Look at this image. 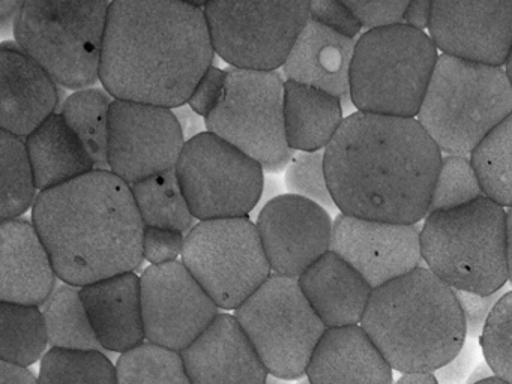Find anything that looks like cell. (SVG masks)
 <instances>
[{
  "mask_svg": "<svg viewBox=\"0 0 512 384\" xmlns=\"http://www.w3.org/2000/svg\"><path fill=\"white\" fill-rule=\"evenodd\" d=\"M284 120L287 143L295 152H319L343 125V101L323 90L286 81Z\"/></svg>",
  "mask_w": 512,
  "mask_h": 384,
  "instance_id": "cell-27",
  "label": "cell"
},
{
  "mask_svg": "<svg viewBox=\"0 0 512 384\" xmlns=\"http://www.w3.org/2000/svg\"><path fill=\"white\" fill-rule=\"evenodd\" d=\"M284 86L278 71L227 69L223 101L206 117V129L277 173L289 167L295 150L289 146L284 120Z\"/></svg>",
  "mask_w": 512,
  "mask_h": 384,
  "instance_id": "cell-10",
  "label": "cell"
},
{
  "mask_svg": "<svg viewBox=\"0 0 512 384\" xmlns=\"http://www.w3.org/2000/svg\"><path fill=\"white\" fill-rule=\"evenodd\" d=\"M479 342L493 374L512 384V291L494 306Z\"/></svg>",
  "mask_w": 512,
  "mask_h": 384,
  "instance_id": "cell-37",
  "label": "cell"
},
{
  "mask_svg": "<svg viewBox=\"0 0 512 384\" xmlns=\"http://www.w3.org/2000/svg\"><path fill=\"white\" fill-rule=\"evenodd\" d=\"M193 384H266L269 371L236 317L220 314L181 351Z\"/></svg>",
  "mask_w": 512,
  "mask_h": 384,
  "instance_id": "cell-19",
  "label": "cell"
},
{
  "mask_svg": "<svg viewBox=\"0 0 512 384\" xmlns=\"http://www.w3.org/2000/svg\"><path fill=\"white\" fill-rule=\"evenodd\" d=\"M442 159L418 120L356 111L325 149L326 179L341 215L418 224Z\"/></svg>",
  "mask_w": 512,
  "mask_h": 384,
  "instance_id": "cell-1",
  "label": "cell"
},
{
  "mask_svg": "<svg viewBox=\"0 0 512 384\" xmlns=\"http://www.w3.org/2000/svg\"><path fill=\"white\" fill-rule=\"evenodd\" d=\"M49 344L46 320L38 306L0 303L2 362L28 368L40 360Z\"/></svg>",
  "mask_w": 512,
  "mask_h": 384,
  "instance_id": "cell-31",
  "label": "cell"
},
{
  "mask_svg": "<svg viewBox=\"0 0 512 384\" xmlns=\"http://www.w3.org/2000/svg\"><path fill=\"white\" fill-rule=\"evenodd\" d=\"M484 195L512 207V114L491 131L469 156Z\"/></svg>",
  "mask_w": 512,
  "mask_h": 384,
  "instance_id": "cell-33",
  "label": "cell"
},
{
  "mask_svg": "<svg viewBox=\"0 0 512 384\" xmlns=\"http://www.w3.org/2000/svg\"><path fill=\"white\" fill-rule=\"evenodd\" d=\"M0 384H40L35 375L28 368L0 363Z\"/></svg>",
  "mask_w": 512,
  "mask_h": 384,
  "instance_id": "cell-47",
  "label": "cell"
},
{
  "mask_svg": "<svg viewBox=\"0 0 512 384\" xmlns=\"http://www.w3.org/2000/svg\"><path fill=\"white\" fill-rule=\"evenodd\" d=\"M110 3H23L14 26L17 45L58 86L91 89L100 81Z\"/></svg>",
  "mask_w": 512,
  "mask_h": 384,
  "instance_id": "cell-8",
  "label": "cell"
},
{
  "mask_svg": "<svg viewBox=\"0 0 512 384\" xmlns=\"http://www.w3.org/2000/svg\"><path fill=\"white\" fill-rule=\"evenodd\" d=\"M475 384H511L508 381L503 380V378L497 377V375H491V377L485 378V380L478 381Z\"/></svg>",
  "mask_w": 512,
  "mask_h": 384,
  "instance_id": "cell-51",
  "label": "cell"
},
{
  "mask_svg": "<svg viewBox=\"0 0 512 384\" xmlns=\"http://www.w3.org/2000/svg\"><path fill=\"white\" fill-rule=\"evenodd\" d=\"M37 183L25 138L0 131V216L17 219L37 200Z\"/></svg>",
  "mask_w": 512,
  "mask_h": 384,
  "instance_id": "cell-32",
  "label": "cell"
},
{
  "mask_svg": "<svg viewBox=\"0 0 512 384\" xmlns=\"http://www.w3.org/2000/svg\"><path fill=\"white\" fill-rule=\"evenodd\" d=\"M431 9H433V2H427V0L409 2L406 15H404V24L412 29L425 32V29L428 30L430 27Z\"/></svg>",
  "mask_w": 512,
  "mask_h": 384,
  "instance_id": "cell-46",
  "label": "cell"
},
{
  "mask_svg": "<svg viewBox=\"0 0 512 384\" xmlns=\"http://www.w3.org/2000/svg\"><path fill=\"white\" fill-rule=\"evenodd\" d=\"M299 384H311L308 378H304V380L299 381Z\"/></svg>",
  "mask_w": 512,
  "mask_h": 384,
  "instance_id": "cell-54",
  "label": "cell"
},
{
  "mask_svg": "<svg viewBox=\"0 0 512 384\" xmlns=\"http://www.w3.org/2000/svg\"><path fill=\"white\" fill-rule=\"evenodd\" d=\"M473 351L472 347L464 345L463 350L458 353L457 357L446 363L442 368L437 369L436 375L440 384H461L470 375L472 368Z\"/></svg>",
  "mask_w": 512,
  "mask_h": 384,
  "instance_id": "cell-44",
  "label": "cell"
},
{
  "mask_svg": "<svg viewBox=\"0 0 512 384\" xmlns=\"http://www.w3.org/2000/svg\"><path fill=\"white\" fill-rule=\"evenodd\" d=\"M187 234L170 228L145 227L143 257L152 266L173 263L184 252Z\"/></svg>",
  "mask_w": 512,
  "mask_h": 384,
  "instance_id": "cell-40",
  "label": "cell"
},
{
  "mask_svg": "<svg viewBox=\"0 0 512 384\" xmlns=\"http://www.w3.org/2000/svg\"><path fill=\"white\" fill-rule=\"evenodd\" d=\"M32 224L56 275L74 287L134 272L145 258V224L133 192L112 171L95 170L41 191Z\"/></svg>",
  "mask_w": 512,
  "mask_h": 384,
  "instance_id": "cell-3",
  "label": "cell"
},
{
  "mask_svg": "<svg viewBox=\"0 0 512 384\" xmlns=\"http://www.w3.org/2000/svg\"><path fill=\"white\" fill-rule=\"evenodd\" d=\"M182 263L218 308L235 311L272 276L259 230L250 218L200 221L187 234Z\"/></svg>",
  "mask_w": 512,
  "mask_h": 384,
  "instance_id": "cell-11",
  "label": "cell"
},
{
  "mask_svg": "<svg viewBox=\"0 0 512 384\" xmlns=\"http://www.w3.org/2000/svg\"><path fill=\"white\" fill-rule=\"evenodd\" d=\"M298 281L311 308L328 329L361 326L373 288L340 255L329 251Z\"/></svg>",
  "mask_w": 512,
  "mask_h": 384,
  "instance_id": "cell-25",
  "label": "cell"
},
{
  "mask_svg": "<svg viewBox=\"0 0 512 384\" xmlns=\"http://www.w3.org/2000/svg\"><path fill=\"white\" fill-rule=\"evenodd\" d=\"M256 225L275 275L299 279L331 251V215L307 198L292 194L272 198Z\"/></svg>",
  "mask_w": 512,
  "mask_h": 384,
  "instance_id": "cell-16",
  "label": "cell"
},
{
  "mask_svg": "<svg viewBox=\"0 0 512 384\" xmlns=\"http://www.w3.org/2000/svg\"><path fill=\"white\" fill-rule=\"evenodd\" d=\"M331 251L376 290L421 267V228L340 213L334 221Z\"/></svg>",
  "mask_w": 512,
  "mask_h": 384,
  "instance_id": "cell-17",
  "label": "cell"
},
{
  "mask_svg": "<svg viewBox=\"0 0 512 384\" xmlns=\"http://www.w3.org/2000/svg\"><path fill=\"white\" fill-rule=\"evenodd\" d=\"M286 186L290 194L314 201L328 212L338 210L326 179L325 150L295 155L287 167Z\"/></svg>",
  "mask_w": 512,
  "mask_h": 384,
  "instance_id": "cell-38",
  "label": "cell"
},
{
  "mask_svg": "<svg viewBox=\"0 0 512 384\" xmlns=\"http://www.w3.org/2000/svg\"><path fill=\"white\" fill-rule=\"evenodd\" d=\"M176 119H178L179 126H181L182 134H184L185 141L193 140L199 137L206 129V120L200 114H197L190 105L185 104L182 107L173 110Z\"/></svg>",
  "mask_w": 512,
  "mask_h": 384,
  "instance_id": "cell-45",
  "label": "cell"
},
{
  "mask_svg": "<svg viewBox=\"0 0 512 384\" xmlns=\"http://www.w3.org/2000/svg\"><path fill=\"white\" fill-rule=\"evenodd\" d=\"M23 3L25 2H17V0H4V2H0V29L7 32L11 24L16 26Z\"/></svg>",
  "mask_w": 512,
  "mask_h": 384,
  "instance_id": "cell-48",
  "label": "cell"
},
{
  "mask_svg": "<svg viewBox=\"0 0 512 384\" xmlns=\"http://www.w3.org/2000/svg\"><path fill=\"white\" fill-rule=\"evenodd\" d=\"M116 372L118 384H193L181 351L149 341L122 354Z\"/></svg>",
  "mask_w": 512,
  "mask_h": 384,
  "instance_id": "cell-34",
  "label": "cell"
},
{
  "mask_svg": "<svg viewBox=\"0 0 512 384\" xmlns=\"http://www.w3.org/2000/svg\"><path fill=\"white\" fill-rule=\"evenodd\" d=\"M215 53L230 68L277 71L310 21L311 2L203 3Z\"/></svg>",
  "mask_w": 512,
  "mask_h": 384,
  "instance_id": "cell-12",
  "label": "cell"
},
{
  "mask_svg": "<svg viewBox=\"0 0 512 384\" xmlns=\"http://www.w3.org/2000/svg\"><path fill=\"white\" fill-rule=\"evenodd\" d=\"M505 71H506V74H508L509 81H511V84H512V50H511V54H509L508 62H506Z\"/></svg>",
  "mask_w": 512,
  "mask_h": 384,
  "instance_id": "cell-52",
  "label": "cell"
},
{
  "mask_svg": "<svg viewBox=\"0 0 512 384\" xmlns=\"http://www.w3.org/2000/svg\"><path fill=\"white\" fill-rule=\"evenodd\" d=\"M140 279L146 339L152 344L184 351L220 315L184 263L148 267Z\"/></svg>",
  "mask_w": 512,
  "mask_h": 384,
  "instance_id": "cell-15",
  "label": "cell"
},
{
  "mask_svg": "<svg viewBox=\"0 0 512 384\" xmlns=\"http://www.w3.org/2000/svg\"><path fill=\"white\" fill-rule=\"evenodd\" d=\"M481 197H484V191L470 158L443 155L428 213L458 209Z\"/></svg>",
  "mask_w": 512,
  "mask_h": 384,
  "instance_id": "cell-36",
  "label": "cell"
},
{
  "mask_svg": "<svg viewBox=\"0 0 512 384\" xmlns=\"http://www.w3.org/2000/svg\"><path fill=\"white\" fill-rule=\"evenodd\" d=\"M361 327L403 374L436 372L466 345L457 294L425 266L373 290Z\"/></svg>",
  "mask_w": 512,
  "mask_h": 384,
  "instance_id": "cell-4",
  "label": "cell"
},
{
  "mask_svg": "<svg viewBox=\"0 0 512 384\" xmlns=\"http://www.w3.org/2000/svg\"><path fill=\"white\" fill-rule=\"evenodd\" d=\"M40 384H118L116 366L100 350L52 348L41 360Z\"/></svg>",
  "mask_w": 512,
  "mask_h": 384,
  "instance_id": "cell-35",
  "label": "cell"
},
{
  "mask_svg": "<svg viewBox=\"0 0 512 384\" xmlns=\"http://www.w3.org/2000/svg\"><path fill=\"white\" fill-rule=\"evenodd\" d=\"M508 264L509 281L512 284V207L508 210Z\"/></svg>",
  "mask_w": 512,
  "mask_h": 384,
  "instance_id": "cell-50",
  "label": "cell"
},
{
  "mask_svg": "<svg viewBox=\"0 0 512 384\" xmlns=\"http://www.w3.org/2000/svg\"><path fill=\"white\" fill-rule=\"evenodd\" d=\"M194 218H247L263 192V167L211 132L187 141L176 165Z\"/></svg>",
  "mask_w": 512,
  "mask_h": 384,
  "instance_id": "cell-13",
  "label": "cell"
},
{
  "mask_svg": "<svg viewBox=\"0 0 512 384\" xmlns=\"http://www.w3.org/2000/svg\"><path fill=\"white\" fill-rule=\"evenodd\" d=\"M266 384H286V383H284V380H280V378L274 377V375H269L268 381H266Z\"/></svg>",
  "mask_w": 512,
  "mask_h": 384,
  "instance_id": "cell-53",
  "label": "cell"
},
{
  "mask_svg": "<svg viewBox=\"0 0 512 384\" xmlns=\"http://www.w3.org/2000/svg\"><path fill=\"white\" fill-rule=\"evenodd\" d=\"M58 104V83L17 42H4L0 48L2 131L26 140L56 114Z\"/></svg>",
  "mask_w": 512,
  "mask_h": 384,
  "instance_id": "cell-20",
  "label": "cell"
},
{
  "mask_svg": "<svg viewBox=\"0 0 512 384\" xmlns=\"http://www.w3.org/2000/svg\"><path fill=\"white\" fill-rule=\"evenodd\" d=\"M430 35L406 24L356 41L350 101L361 113L416 119L439 60Z\"/></svg>",
  "mask_w": 512,
  "mask_h": 384,
  "instance_id": "cell-7",
  "label": "cell"
},
{
  "mask_svg": "<svg viewBox=\"0 0 512 384\" xmlns=\"http://www.w3.org/2000/svg\"><path fill=\"white\" fill-rule=\"evenodd\" d=\"M350 11L356 15L362 27L370 30L385 29V27L404 24L409 2L406 0H385V2H346Z\"/></svg>",
  "mask_w": 512,
  "mask_h": 384,
  "instance_id": "cell-39",
  "label": "cell"
},
{
  "mask_svg": "<svg viewBox=\"0 0 512 384\" xmlns=\"http://www.w3.org/2000/svg\"><path fill=\"white\" fill-rule=\"evenodd\" d=\"M44 320L52 348L103 350L82 299V288L64 284L44 303Z\"/></svg>",
  "mask_w": 512,
  "mask_h": 384,
  "instance_id": "cell-29",
  "label": "cell"
},
{
  "mask_svg": "<svg viewBox=\"0 0 512 384\" xmlns=\"http://www.w3.org/2000/svg\"><path fill=\"white\" fill-rule=\"evenodd\" d=\"M455 294H457L458 303H460L464 320H466L467 336L481 338L485 324L503 294L479 296V294L466 293V291H455Z\"/></svg>",
  "mask_w": 512,
  "mask_h": 384,
  "instance_id": "cell-43",
  "label": "cell"
},
{
  "mask_svg": "<svg viewBox=\"0 0 512 384\" xmlns=\"http://www.w3.org/2000/svg\"><path fill=\"white\" fill-rule=\"evenodd\" d=\"M428 35L445 56L505 68L512 50V0L433 2Z\"/></svg>",
  "mask_w": 512,
  "mask_h": 384,
  "instance_id": "cell-18",
  "label": "cell"
},
{
  "mask_svg": "<svg viewBox=\"0 0 512 384\" xmlns=\"http://www.w3.org/2000/svg\"><path fill=\"white\" fill-rule=\"evenodd\" d=\"M236 320L259 353L269 374L298 380L328 327L311 308L299 281L272 275L244 305Z\"/></svg>",
  "mask_w": 512,
  "mask_h": 384,
  "instance_id": "cell-9",
  "label": "cell"
},
{
  "mask_svg": "<svg viewBox=\"0 0 512 384\" xmlns=\"http://www.w3.org/2000/svg\"><path fill=\"white\" fill-rule=\"evenodd\" d=\"M56 270L32 222L0 224V299L19 305H44L55 291Z\"/></svg>",
  "mask_w": 512,
  "mask_h": 384,
  "instance_id": "cell-21",
  "label": "cell"
},
{
  "mask_svg": "<svg viewBox=\"0 0 512 384\" xmlns=\"http://www.w3.org/2000/svg\"><path fill=\"white\" fill-rule=\"evenodd\" d=\"M392 371L365 330L350 326L326 330L305 375L311 384H392Z\"/></svg>",
  "mask_w": 512,
  "mask_h": 384,
  "instance_id": "cell-24",
  "label": "cell"
},
{
  "mask_svg": "<svg viewBox=\"0 0 512 384\" xmlns=\"http://www.w3.org/2000/svg\"><path fill=\"white\" fill-rule=\"evenodd\" d=\"M355 48L356 39L340 35L310 18L284 63V78L349 101Z\"/></svg>",
  "mask_w": 512,
  "mask_h": 384,
  "instance_id": "cell-23",
  "label": "cell"
},
{
  "mask_svg": "<svg viewBox=\"0 0 512 384\" xmlns=\"http://www.w3.org/2000/svg\"><path fill=\"white\" fill-rule=\"evenodd\" d=\"M395 384H440L434 372H404Z\"/></svg>",
  "mask_w": 512,
  "mask_h": 384,
  "instance_id": "cell-49",
  "label": "cell"
},
{
  "mask_svg": "<svg viewBox=\"0 0 512 384\" xmlns=\"http://www.w3.org/2000/svg\"><path fill=\"white\" fill-rule=\"evenodd\" d=\"M185 144L181 126L170 108L113 101L109 168L128 185L176 170Z\"/></svg>",
  "mask_w": 512,
  "mask_h": 384,
  "instance_id": "cell-14",
  "label": "cell"
},
{
  "mask_svg": "<svg viewBox=\"0 0 512 384\" xmlns=\"http://www.w3.org/2000/svg\"><path fill=\"white\" fill-rule=\"evenodd\" d=\"M205 9L199 3H110L100 81L119 101L164 108L188 104L214 63Z\"/></svg>",
  "mask_w": 512,
  "mask_h": 384,
  "instance_id": "cell-2",
  "label": "cell"
},
{
  "mask_svg": "<svg viewBox=\"0 0 512 384\" xmlns=\"http://www.w3.org/2000/svg\"><path fill=\"white\" fill-rule=\"evenodd\" d=\"M226 81L227 71H223L217 66H211L194 89L188 105L203 119H206L223 101L224 93H226Z\"/></svg>",
  "mask_w": 512,
  "mask_h": 384,
  "instance_id": "cell-42",
  "label": "cell"
},
{
  "mask_svg": "<svg viewBox=\"0 0 512 384\" xmlns=\"http://www.w3.org/2000/svg\"><path fill=\"white\" fill-rule=\"evenodd\" d=\"M25 141L40 191L65 185L95 171L88 150L61 113L53 114Z\"/></svg>",
  "mask_w": 512,
  "mask_h": 384,
  "instance_id": "cell-26",
  "label": "cell"
},
{
  "mask_svg": "<svg viewBox=\"0 0 512 384\" xmlns=\"http://www.w3.org/2000/svg\"><path fill=\"white\" fill-rule=\"evenodd\" d=\"M115 99L106 89L77 90L62 104L61 114L82 141L95 164V170L110 171V110Z\"/></svg>",
  "mask_w": 512,
  "mask_h": 384,
  "instance_id": "cell-28",
  "label": "cell"
},
{
  "mask_svg": "<svg viewBox=\"0 0 512 384\" xmlns=\"http://www.w3.org/2000/svg\"><path fill=\"white\" fill-rule=\"evenodd\" d=\"M422 261L454 291L491 296L509 281L508 210L481 197L448 212L428 213Z\"/></svg>",
  "mask_w": 512,
  "mask_h": 384,
  "instance_id": "cell-5",
  "label": "cell"
},
{
  "mask_svg": "<svg viewBox=\"0 0 512 384\" xmlns=\"http://www.w3.org/2000/svg\"><path fill=\"white\" fill-rule=\"evenodd\" d=\"M145 227L190 233L194 215L182 191L176 170L130 185Z\"/></svg>",
  "mask_w": 512,
  "mask_h": 384,
  "instance_id": "cell-30",
  "label": "cell"
},
{
  "mask_svg": "<svg viewBox=\"0 0 512 384\" xmlns=\"http://www.w3.org/2000/svg\"><path fill=\"white\" fill-rule=\"evenodd\" d=\"M310 18L340 35L347 36V38L355 39L362 29V24L350 11L346 2L314 0L311 2Z\"/></svg>",
  "mask_w": 512,
  "mask_h": 384,
  "instance_id": "cell-41",
  "label": "cell"
},
{
  "mask_svg": "<svg viewBox=\"0 0 512 384\" xmlns=\"http://www.w3.org/2000/svg\"><path fill=\"white\" fill-rule=\"evenodd\" d=\"M512 114V84L505 68L440 54L418 120L443 155H472Z\"/></svg>",
  "mask_w": 512,
  "mask_h": 384,
  "instance_id": "cell-6",
  "label": "cell"
},
{
  "mask_svg": "<svg viewBox=\"0 0 512 384\" xmlns=\"http://www.w3.org/2000/svg\"><path fill=\"white\" fill-rule=\"evenodd\" d=\"M82 299L104 350L124 354L145 342L142 279L136 273L86 285Z\"/></svg>",
  "mask_w": 512,
  "mask_h": 384,
  "instance_id": "cell-22",
  "label": "cell"
}]
</instances>
